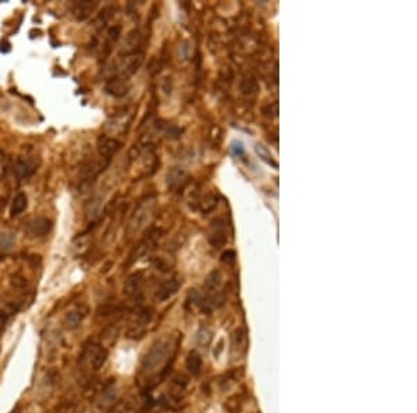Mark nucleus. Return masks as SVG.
<instances>
[{"mask_svg": "<svg viewBox=\"0 0 417 413\" xmlns=\"http://www.w3.org/2000/svg\"><path fill=\"white\" fill-rule=\"evenodd\" d=\"M25 209H27V196L24 194H19L13 199L10 213H12V216H19Z\"/></svg>", "mask_w": 417, "mask_h": 413, "instance_id": "2eb2a0df", "label": "nucleus"}, {"mask_svg": "<svg viewBox=\"0 0 417 413\" xmlns=\"http://www.w3.org/2000/svg\"><path fill=\"white\" fill-rule=\"evenodd\" d=\"M120 149H121V142L114 139V138L102 135L98 139V152H99L100 157L105 159L106 162L113 155H116Z\"/></svg>", "mask_w": 417, "mask_h": 413, "instance_id": "20e7f679", "label": "nucleus"}, {"mask_svg": "<svg viewBox=\"0 0 417 413\" xmlns=\"http://www.w3.org/2000/svg\"><path fill=\"white\" fill-rule=\"evenodd\" d=\"M12 413H19V410H13Z\"/></svg>", "mask_w": 417, "mask_h": 413, "instance_id": "412c9836", "label": "nucleus"}, {"mask_svg": "<svg viewBox=\"0 0 417 413\" xmlns=\"http://www.w3.org/2000/svg\"><path fill=\"white\" fill-rule=\"evenodd\" d=\"M159 238H160V231H159V230H153V231L150 232L149 235L145 238L141 244L138 245L135 253L131 256V262L138 260L139 257H142V256H145V255L150 253L152 250L155 249V246H156V244H157V239H159Z\"/></svg>", "mask_w": 417, "mask_h": 413, "instance_id": "423d86ee", "label": "nucleus"}, {"mask_svg": "<svg viewBox=\"0 0 417 413\" xmlns=\"http://www.w3.org/2000/svg\"><path fill=\"white\" fill-rule=\"evenodd\" d=\"M167 182L168 188L177 191V189H180V188H184V185L187 184V174L180 169L171 170L167 175Z\"/></svg>", "mask_w": 417, "mask_h": 413, "instance_id": "9d476101", "label": "nucleus"}, {"mask_svg": "<svg viewBox=\"0 0 417 413\" xmlns=\"http://www.w3.org/2000/svg\"><path fill=\"white\" fill-rule=\"evenodd\" d=\"M82 319H84V313L80 312V310H73V312L67 313V316L64 319V324L69 330H74L81 324Z\"/></svg>", "mask_w": 417, "mask_h": 413, "instance_id": "4468645a", "label": "nucleus"}, {"mask_svg": "<svg viewBox=\"0 0 417 413\" xmlns=\"http://www.w3.org/2000/svg\"><path fill=\"white\" fill-rule=\"evenodd\" d=\"M82 359L92 370H99L107 360V350L98 344H88L82 352Z\"/></svg>", "mask_w": 417, "mask_h": 413, "instance_id": "f03ea898", "label": "nucleus"}, {"mask_svg": "<svg viewBox=\"0 0 417 413\" xmlns=\"http://www.w3.org/2000/svg\"><path fill=\"white\" fill-rule=\"evenodd\" d=\"M52 228V221L45 217H35L27 224V231L32 237H44Z\"/></svg>", "mask_w": 417, "mask_h": 413, "instance_id": "0eeeda50", "label": "nucleus"}, {"mask_svg": "<svg viewBox=\"0 0 417 413\" xmlns=\"http://www.w3.org/2000/svg\"><path fill=\"white\" fill-rule=\"evenodd\" d=\"M6 320H7L6 314H5V313L0 312V331H2V328H3V325H5V323H6Z\"/></svg>", "mask_w": 417, "mask_h": 413, "instance_id": "6ab92c4d", "label": "nucleus"}, {"mask_svg": "<svg viewBox=\"0 0 417 413\" xmlns=\"http://www.w3.org/2000/svg\"><path fill=\"white\" fill-rule=\"evenodd\" d=\"M35 171L34 166H31L28 162L25 160H19L17 164H16V173L19 175L20 178H24V177H30Z\"/></svg>", "mask_w": 417, "mask_h": 413, "instance_id": "dca6fc26", "label": "nucleus"}, {"mask_svg": "<svg viewBox=\"0 0 417 413\" xmlns=\"http://www.w3.org/2000/svg\"><path fill=\"white\" fill-rule=\"evenodd\" d=\"M220 284H221V274H220L218 271H212V273L209 274V277L206 278V282H205L206 294L213 296V295L217 292V288L220 287Z\"/></svg>", "mask_w": 417, "mask_h": 413, "instance_id": "f8f14e48", "label": "nucleus"}, {"mask_svg": "<svg viewBox=\"0 0 417 413\" xmlns=\"http://www.w3.org/2000/svg\"><path fill=\"white\" fill-rule=\"evenodd\" d=\"M143 285V277L141 273H134L131 274L124 284V291L128 296H137L141 294V289Z\"/></svg>", "mask_w": 417, "mask_h": 413, "instance_id": "1a4fd4ad", "label": "nucleus"}, {"mask_svg": "<svg viewBox=\"0 0 417 413\" xmlns=\"http://www.w3.org/2000/svg\"><path fill=\"white\" fill-rule=\"evenodd\" d=\"M117 388L114 385V382L107 384L106 387L102 389V392L98 395V398L95 400V407L99 413L107 412L110 407L114 405V402L117 399Z\"/></svg>", "mask_w": 417, "mask_h": 413, "instance_id": "7ed1b4c3", "label": "nucleus"}, {"mask_svg": "<svg viewBox=\"0 0 417 413\" xmlns=\"http://www.w3.org/2000/svg\"><path fill=\"white\" fill-rule=\"evenodd\" d=\"M14 244V235L12 232H0V249L10 250Z\"/></svg>", "mask_w": 417, "mask_h": 413, "instance_id": "f3484780", "label": "nucleus"}, {"mask_svg": "<svg viewBox=\"0 0 417 413\" xmlns=\"http://www.w3.org/2000/svg\"><path fill=\"white\" fill-rule=\"evenodd\" d=\"M234 257H235V253L232 250H227L225 253H223V262L232 263L234 262Z\"/></svg>", "mask_w": 417, "mask_h": 413, "instance_id": "a211bd4d", "label": "nucleus"}, {"mask_svg": "<svg viewBox=\"0 0 417 413\" xmlns=\"http://www.w3.org/2000/svg\"><path fill=\"white\" fill-rule=\"evenodd\" d=\"M123 413H134V412H132V410H125V412H123Z\"/></svg>", "mask_w": 417, "mask_h": 413, "instance_id": "aec40b11", "label": "nucleus"}, {"mask_svg": "<svg viewBox=\"0 0 417 413\" xmlns=\"http://www.w3.org/2000/svg\"><path fill=\"white\" fill-rule=\"evenodd\" d=\"M202 366H203V362H202V357H200L199 353L198 352H191L187 357V369L193 375H196L200 373Z\"/></svg>", "mask_w": 417, "mask_h": 413, "instance_id": "ddd939ff", "label": "nucleus"}, {"mask_svg": "<svg viewBox=\"0 0 417 413\" xmlns=\"http://www.w3.org/2000/svg\"><path fill=\"white\" fill-rule=\"evenodd\" d=\"M152 202L148 200V202H143L141 206L138 207V210L134 214V217L131 220V224H130V231L131 232H137L142 228L145 223L149 220L150 214H152Z\"/></svg>", "mask_w": 417, "mask_h": 413, "instance_id": "39448f33", "label": "nucleus"}, {"mask_svg": "<svg viewBox=\"0 0 417 413\" xmlns=\"http://www.w3.org/2000/svg\"><path fill=\"white\" fill-rule=\"evenodd\" d=\"M180 285L181 284L178 278H168L166 281H163L160 284V287L157 288V291H156V299L160 300V302L167 300L170 296H173L178 291Z\"/></svg>", "mask_w": 417, "mask_h": 413, "instance_id": "6e6552de", "label": "nucleus"}, {"mask_svg": "<svg viewBox=\"0 0 417 413\" xmlns=\"http://www.w3.org/2000/svg\"><path fill=\"white\" fill-rule=\"evenodd\" d=\"M96 6H98L96 2H94V3H92V2H88V0H85V2H78L74 6V9H73V12H74L75 17L78 20H85L91 13L94 12Z\"/></svg>", "mask_w": 417, "mask_h": 413, "instance_id": "9b49d317", "label": "nucleus"}, {"mask_svg": "<svg viewBox=\"0 0 417 413\" xmlns=\"http://www.w3.org/2000/svg\"><path fill=\"white\" fill-rule=\"evenodd\" d=\"M170 344L166 342V341H157L152 348L149 349V352L146 353V356L143 357L142 362V369L143 371H148V373H152L155 371L159 367H162L164 362L167 360L168 352H170Z\"/></svg>", "mask_w": 417, "mask_h": 413, "instance_id": "f257e3e1", "label": "nucleus"}]
</instances>
